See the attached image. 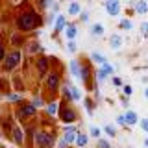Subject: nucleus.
<instances>
[{"label":"nucleus","mask_w":148,"mask_h":148,"mask_svg":"<svg viewBox=\"0 0 148 148\" xmlns=\"http://www.w3.org/2000/svg\"><path fill=\"white\" fill-rule=\"evenodd\" d=\"M39 22H41L39 15H35V13H28V15H22L21 18H18L17 24H18L21 30H32V28L39 26Z\"/></svg>","instance_id":"f257e3e1"},{"label":"nucleus","mask_w":148,"mask_h":148,"mask_svg":"<svg viewBox=\"0 0 148 148\" xmlns=\"http://www.w3.org/2000/svg\"><path fill=\"white\" fill-rule=\"evenodd\" d=\"M106 11H108V15H111V17L119 15V11H120V0H106Z\"/></svg>","instance_id":"f03ea898"},{"label":"nucleus","mask_w":148,"mask_h":148,"mask_svg":"<svg viewBox=\"0 0 148 148\" xmlns=\"http://www.w3.org/2000/svg\"><path fill=\"white\" fill-rule=\"evenodd\" d=\"M35 141H37V145H39L41 148H50V146H52V143H54V137L52 135H46V133H37Z\"/></svg>","instance_id":"7ed1b4c3"},{"label":"nucleus","mask_w":148,"mask_h":148,"mask_svg":"<svg viewBox=\"0 0 148 148\" xmlns=\"http://www.w3.org/2000/svg\"><path fill=\"white\" fill-rule=\"evenodd\" d=\"M18 61H21V52H13V54H9V56H8V59H6V69H13Z\"/></svg>","instance_id":"20e7f679"},{"label":"nucleus","mask_w":148,"mask_h":148,"mask_svg":"<svg viewBox=\"0 0 148 148\" xmlns=\"http://www.w3.org/2000/svg\"><path fill=\"white\" fill-rule=\"evenodd\" d=\"M124 119H126V124H128V126H135V124L139 122L137 113H135V111H132V109L124 113Z\"/></svg>","instance_id":"39448f33"},{"label":"nucleus","mask_w":148,"mask_h":148,"mask_svg":"<svg viewBox=\"0 0 148 148\" xmlns=\"http://www.w3.org/2000/svg\"><path fill=\"white\" fill-rule=\"evenodd\" d=\"M109 45H111V48L113 50H119L120 46H122V37H120L119 34H113L109 37Z\"/></svg>","instance_id":"423d86ee"},{"label":"nucleus","mask_w":148,"mask_h":148,"mask_svg":"<svg viewBox=\"0 0 148 148\" xmlns=\"http://www.w3.org/2000/svg\"><path fill=\"white\" fill-rule=\"evenodd\" d=\"M58 83H59V78L56 76V74H50L48 80H46V85H48V89L56 91V89H58Z\"/></svg>","instance_id":"0eeeda50"},{"label":"nucleus","mask_w":148,"mask_h":148,"mask_svg":"<svg viewBox=\"0 0 148 148\" xmlns=\"http://www.w3.org/2000/svg\"><path fill=\"white\" fill-rule=\"evenodd\" d=\"M135 11L141 13V15H145V13L148 11V2L146 0H139V2L135 4Z\"/></svg>","instance_id":"6e6552de"},{"label":"nucleus","mask_w":148,"mask_h":148,"mask_svg":"<svg viewBox=\"0 0 148 148\" xmlns=\"http://www.w3.org/2000/svg\"><path fill=\"white\" fill-rule=\"evenodd\" d=\"M34 113H35V106H24V108L18 111V117H30Z\"/></svg>","instance_id":"1a4fd4ad"},{"label":"nucleus","mask_w":148,"mask_h":148,"mask_svg":"<svg viewBox=\"0 0 148 148\" xmlns=\"http://www.w3.org/2000/svg\"><path fill=\"white\" fill-rule=\"evenodd\" d=\"M91 34L95 35V37H102V35H104V26L98 24V22H96V24H92L91 26Z\"/></svg>","instance_id":"9d476101"},{"label":"nucleus","mask_w":148,"mask_h":148,"mask_svg":"<svg viewBox=\"0 0 148 148\" xmlns=\"http://www.w3.org/2000/svg\"><path fill=\"white\" fill-rule=\"evenodd\" d=\"M71 72H72L74 78H78L82 74V67H80V63H78V61H71Z\"/></svg>","instance_id":"9b49d317"},{"label":"nucleus","mask_w":148,"mask_h":148,"mask_svg":"<svg viewBox=\"0 0 148 148\" xmlns=\"http://www.w3.org/2000/svg\"><path fill=\"white\" fill-rule=\"evenodd\" d=\"M69 13H71V15H80V13H82V6L78 2H71V6H69Z\"/></svg>","instance_id":"f8f14e48"},{"label":"nucleus","mask_w":148,"mask_h":148,"mask_svg":"<svg viewBox=\"0 0 148 148\" xmlns=\"http://www.w3.org/2000/svg\"><path fill=\"white\" fill-rule=\"evenodd\" d=\"M61 119H63V122H72V120H74V113L71 109H63L61 111Z\"/></svg>","instance_id":"ddd939ff"},{"label":"nucleus","mask_w":148,"mask_h":148,"mask_svg":"<svg viewBox=\"0 0 148 148\" xmlns=\"http://www.w3.org/2000/svg\"><path fill=\"white\" fill-rule=\"evenodd\" d=\"M87 141H89V137H87V135H83V133H78V135H76V141H74V143H76L80 148H83V146L87 145Z\"/></svg>","instance_id":"4468645a"},{"label":"nucleus","mask_w":148,"mask_h":148,"mask_svg":"<svg viewBox=\"0 0 148 148\" xmlns=\"http://www.w3.org/2000/svg\"><path fill=\"white\" fill-rule=\"evenodd\" d=\"M91 59H92L95 63H98V65H104L106 61H108V59H106L102 54H98V52H92V54H91Z\"/></svg>","instance_id":"2eb2a0df"},{"label":"nucleus","mask_w":148,"mask_h":148,"mask_svg":"<svg viewBox=\"0 0 148 148\" xmlns=\"http://www.w3.org/2000/svg\"><path fill=\"white\" fill-rule=\"evenodd\" d=\"M65 35H67L71 41H74V37L78 35V28H76V26H69V28H67V34H65Z\"/></svg>","instance_id":"dca6fc26"},{"label":"nucleus","mask_w":148,"mask_h":148,"mask_svg":"<svg viewBox=\"0 0 148 148\" xmlns=\"http://www.w3.org/2000/svg\"><path fill=\"white\" fill-rule=\"evenodd\" d=\"M71 100H82V91L76 89V87H71Z\"/></svg>","instance_id":"f3484780"},{"label":"nucleus","mask_w":148,"mask_h":148,"mask_svg":"<svg viewBox=\"0 0 148 148\" xmlns=\"http://www.w3.org/2000/svg\"><path fill=\"white\" fill-rule=\"evenodd\" d=\"M63 26H65V15H58L56 17V30H63Z\"/></svg>","instance_id":"a211bd4d"},{"label":"nucleus","mask_w":148,"mask_h":148,"mask_svg":"<svg viewBox=\"0 0 148 148\" xmlns=\"http://www.w3.org/2000/svg\"><path fill=\"white\" fill-rule=\"evenodd\" d=\"M13 139H15V143H22L24 135H22V130L21 128H15V130H13Z\"/></svg>","instance_id":"6ab92c4d"},{"label":"nucleus","mask_w":148,"mask_h":148,"mask_svg":"<svg viewBox=\"0 0 148 148\" xmlns=\"http://www.w3.org/2000/svg\"><path fill=\"white\" fill-rule=\"evenodd\" d=\"M106 78H108V72H106L104 69H100V71L96 72V82L102 83V82H106Z\"/></svg>","instance_id":"aec40b11"},{"label":"nucleus","mask_w":148,"mask_h":148,"mask_svg":"<svg viewBox=\"0 0 148 148\" xmlns=\"http://www.w3.org/2000/svg\"><path fill=\"white\" fill-rule=\"evenodd\" d=\"M46 111H48V115H56V113H58V104H56V102H50L48 108H46Z\"/></svg>","instance_id":"412c9836"},{"label":"nucleus","mask_w":148,"mask_h":148,"mask_svg":"<svg viewBox=\"0 0 148 148\" xmlns=\"http://www.w3.org/2000/svg\"><path fill=\"white\" fill-rule=\"evenodd\" d=\"M120 28H124V30H132L133 24H132V21H128V18H122V21H120Z\"/></svg>","instance_id":"4be33fe9"},{"label":"nucleus","mask_w":148,"mask_h":148,"mask_svg":"<svg viewBox=\"0 0 148 148\" xmlns=\"http://www.w3.org/2000/svg\"><path fill=\"white\" fill-rule=\"evenodd\" d=\"M104 132L108 133L109 137H115V133H117V132H115V128L111 126V124H108V126H104Z\"/></svg>","instance_id":"5701e85b"},{"label":"nucleus","mask_w":148,"mask_h":148,"mask_svg":"<svg viewBox=\"0 0 148 148\" xmlns=\"http://www.w3.org/2000/svg\"><path fill=\"white\" fill-rule=\"evenodd\" d=\"M102 69H104V71H106V72H108V74H113V72H115V69H113V65H111V63H108V61H106L104 65H102Z\"/></svg>","instance_id":"b1692460"},{"label":"nucleus","mask_w":148,"mask_h":148,"mask_svg":"<svg viewBox=\"0 0 148 148\" xmlns=\"http://www.w3.org/2000/svg\"><path fill=\"white\" fill-rule=\"evenodd\" d=\"M122 91H124V96H132V92H133L132 85H124V87H122Z\"/></svg>","instance_id":"393cba45"},{"label":"nucleus","mask_w":148,"mask_h":148,"mask_svg":"<svg viewBox=\"0 0 148 148\" xmlns=\"http://www.w3.org/2000/svg\"><path fill=\"white\" fill-rule=\"evenodd\" d=\"M39 71H41V74H45V71H46V59H39Z\"/></svg>","instance_id":"a878e982"},{"label":"nucleus","mask_w":148,"mask_h":148,"mask_svg":"<svg viewBox=\"0 0 148 148\" xmlns=\"http://www.w3.org/2000/svg\"><path fill=\"white\" fill-rule=\"evenodd\" d=\"M98 148H111V146H109V143L106 141V139H100V141H98Z\"/></svg>","instance_id":"bb28decb"},{"label":"nucleus","mask_w":148,"mask_h":148,"mask_svg":"<svg viewBox=\"0 0 148 148\" xmlns=\"http://www.w3.org/2000/svg\"><path fill=\"white\" fill-rule=\"evenodd\" d=\"M141 32H143L145 37H148V22H143V24H141Z\"/></svg>","instance_id":"cd10ccee"},{"label":"nucleus","mask_w":148,"mask_h":148,"mask_svg":"<svg viewBox=\"0 0 148 148\" xmlns=\"http://www.w3.org/2000/svg\"><path fill=\"white\" fill-rule=\"evenodd\" d=\"M141 128H143V132L148 133V119H143L141 120Z\"/></svg>","instance_id":"c85d7f7f"},{"label":"nucleus","mask_w":148,"mask_h":148,"mask_svg":"<svg viewBox=\"0 0 148 148\" xmlns=\"http://www.w3.org/2000/svg\"><path fill=\"white\" fill-rule=\"evenodd\" d=\"M91 135H92V137H100V130L92 126V128H91Z\"/></svg>","instance_id":"c756f323"},{"label":"nucleus","mask_w":148,"mask_h":148,"mask_svg":"<svg viewBox=\"0 0 148 148\" xmlns=\"http://www.w3.org/2000/svg\"><path fill=\"white\" fill-rule=\"evenodd\" d=\"M117 124H120V126H124V124H126V119H124V115H119V117H117Z\"/></svg>","instance_id":"7c9ffc66"},{"label":"nucleus","mask_w":148,"mask_h":148,"mask_svg":"<svg viewBox=\"0 0 148 148\" xmlns=\"http://www.w3.org/2000/svg\"><path fill=\"white\" fill-rule=\"evenodd\" d=\"M76 43H74V41H71V43H69V52H76Z\"/></svg>","instance_id":"2f4dec72"},{"label":"nucleus","mask_w":148,"mask_h":148,"mask_svg":"<svg viewBox=\"0 0 148 148\" xmlns=\"http://www.w3.org/2000/svg\"><path fill=\"white\" fill-rule=\"evenodd\" d=\"M85 108H87V113L91 115V113H92V106H91V102H89V100L85 102Z\"/></svg>","instance_id":"473e14b6"},{"label":"nucleus","mask_w":148,"mask_h":148,"mask_svg":"<svg viewBox=\"0 0 148 148\" xmlns=\"http://www.w3.org/2000/svg\"><path fill=\"white\" fill-rule=\"evenodd\" d=\"M8 98H9V100H21L22 96H21V95H9Z\"/></svg>","instance_id":"72a5a7b5"},{"label":"nucleus","mask_w":148,"mask_h":148,"mask_svg":"<svg viewBox=\"0 0 148 148\" xmlns=\"http://www.w3.org/2000/svg\"><path fill=\"white\" fill-rule=\"evenodd\" d=\"M113 83H115L117 87H120V85H122V82H120V78H113Z\"/></svg>","instance_id":"f704fd0d"},{"label":"nucleus","mask_w":148,"mask_h":148,"mask_svg":"<svg viewBox=\"0 0 148 148\" xmlns=\"http://www.w3.org/2000/svg\"><path fill=\"white\" fill-rule=\"evenodd\" d=\"M82 21L87 22V21H89V15H87V13H82Z\"/></svg>","instance_id":"c9c22d12"},{"label":"nucleus","mask_w":148,"mask_h":148,"mask_svg":"<svg viewBox=\"0 0 148 148\" xmlns=\"http://www.w3.org/2000/svg\"><path fill=\"white\" fill-rule=\"evenodd\" d=\"M39 50V45H32V48H30V52H37Z\"/></svg>","instance_id":"e433bc0d"},{"label":"nucleus","mask_w":148,"mask_h":148,"mask_svg":"<svg viewBox=\"0 0 148 148\" xmlns=\"http://www.w3.org/2000/svg\"><path fill=\"white\" fill-rule=\"evenodd\" d=\"M59 148H67V143H65L63 139H61V141H59Z\"/></svg>","instance_id":"4c0bfd02"},{"label":"nucleus","mask_w":148,"mask_h":148,"mask_svg":"<svg viewBox=\"0 0 148 148\" xmlns=\"http://www.w3.org/2000/svg\"><path fill=\"white\" fill-rule=\"evenodd\" d=\"M34 106H41V98H35L34 100Z\"/></svg>","instance_id":"58836bf2"},{"label":"nucleus","mask_w":148,"mask_h":148,"mask_svg":"<svg viewBox=\"0 0 148 148\" xmlns=\"http://www.w3.org/2000/svg\"><path fill=\"white\" fill-rule=\"evenodd\" d=\"M2 58H4V48L0 46V59H2Z\"/></svg>","instance_id":"ea45409f"},{"label":"nucleus","mask_w":148,"mask_h":148,"mask_svg":"<svg viewBox=\"0 0 148 148\" xmlns=\"http://www.w3.org/2000/svg\"><path fill=\"white\" fill-rule=\"evenodd\" d=\"M145 98L148 100V87H146V89H145Z\"/></svg>","instance_id":"a19ab883"},{"label":"nucleus","mask_w":148,"mask_h":148,"mask_svg":"<svg viewBox=\"0 0 148 148\" xmlns=\"http://www.w3.org/2000/svg\"><path fill=\"white\" fill-rule=\"evenodd\" d=\"M145 146H146V148H148V137H146V139H145Z\"/></svg>","instance_id":"79ce46f5"},{"label":"nucleus","mask_w":148,"mask_h":148,"mask_svg":"<svg viewBox=\"0 0 148 148\" xmlns=\"http://www.w3.org/2000/svg\"><path fill=\"white\" fill-rule=\"evenodd\" d=\"M0 46H2V45H0Z\"/></svg>","instance_id":"37998d69"}]
</instances>
